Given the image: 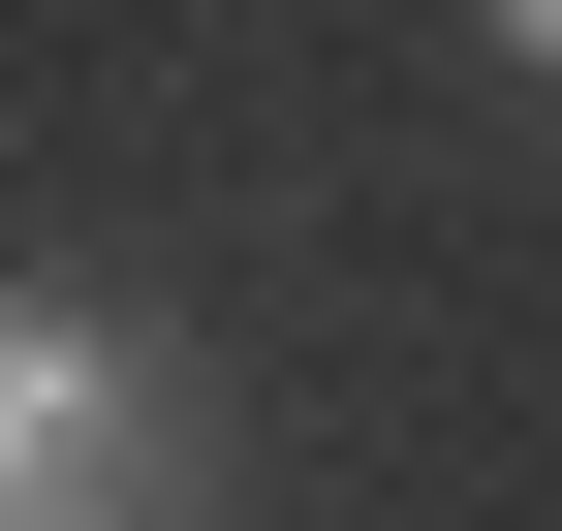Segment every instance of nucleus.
Masks as SVG:
<instances>
[{
	"label": "nucleus",
	"mask_w": 562,
	"mask_h": 531,
	"mask_svg": "<svg viewBox=\"0 0 562 531\" xmlns=\"http://www.w3.org/2000/svg\"><path fill=\"white\" fill-rule=\"evenodd\" d=\"M0 531H188V375L125 344L94 282L0 313Z\"/></svg>",
	"instance_id": "obj_1"
},
{
	"label": "nucleus",
	"mask_w": 562,
	"mask_h": 531,
	"mask_svg": "<svg viewBox=\"0 0 562 531\" xmlns=\"http://www.w3.org/2000/svg\"><path fill=\"white\" fill-rule=\"evenodd\" d=\"M469 32H501V63H562V0H469Z\"/></svg>",
	"instance_id": "obj_2"
}]
</instances>
